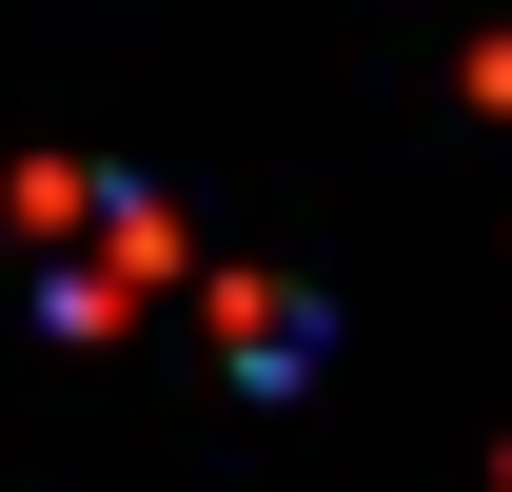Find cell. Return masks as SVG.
Listing matches in <instances>:
<instances>
[{
  "instance_id": "cell-1",
  "label": "cell",
  "mask_w": 512,
  "mask_h": 492,
  "mask_svg": "<svg viewBox=\"0 0 512 492\" xmlns=\"http://www.w3.org/2000/svg\"><path fill=\"white\" fill-rule=\"evenodd\" d=\"M40 276H60V315H138V276H158L138 197H40Z\"/></svg>"
}]
</instances>
